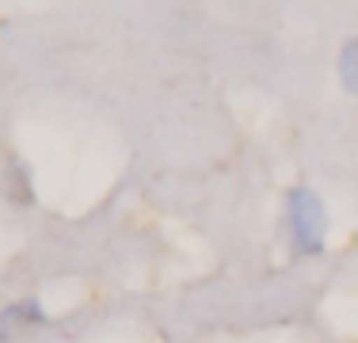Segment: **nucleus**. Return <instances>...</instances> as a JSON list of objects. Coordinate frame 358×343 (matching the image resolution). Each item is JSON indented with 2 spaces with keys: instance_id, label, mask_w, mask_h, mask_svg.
I'll return each instance as SVG.
<instances>
[{
  "instance_id": "f257e3e1",
  "label": "nucleus",
  "mask_w": 358,
  "mask_h": 343,
  "mask_svg": "<svg viewBox=\"0 0 358 343\" xmlns=\"http://www.w3.org/2000/svg\"><path fill=\"white\" fill-rule=\"evenodd\" d=\"M286 214H289V233H294L301 252H320L324 248V233H328V210L313 191L297 187L286 199Z\"/></svg>"
},
{
  "instance_id": "f03ea898",
  "label": "nucleus",
  "mask_w": 358,
  "mask_h": 343,
  "mask_svg": "<svg viewBox=\"0 0 358 343\" xmlns=\"http://www.w3.org/2000/svg\"><path fill=\"white\" fill-rule=\"evenodd\" d=\"M46 321V313H42L38 302H15L8 305L4 313H0V343H4L8 336H20L23 328H35V324Z\"/></svg>"
},
{
  "instance_id": "7ed1b4c3",
  "label": "nucleus",
  "mask_w": 358,
  "mask_h": 343,
  "mask_svg": "<svg viewBox=\"0 0 358 343\" xmlns=\"http://www.w3.org/2000/svg\"><path fill=\"white\" fill-rule=\"evenodd\" d=\"M339 80L351 96H358V38H351L339 54Z\"/></svg>"
},
{
  "instance_id": "20e7f679",
  "label": "nucleus",
  "mask_w": 358,
  "mask_h": 343,
  "mask_svg": "<svg viewBox=\"0 0 358 343\" xmlns=\"http://www.w3.org/2000/svg\"><path fill=\"white\" fill-rule=\"evenodd\" d=\"M8 191L20 195V202H31V187H27V168L15 160V164H8Z\"/></svg>"
}]
</instances>
